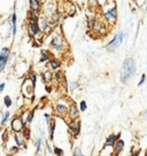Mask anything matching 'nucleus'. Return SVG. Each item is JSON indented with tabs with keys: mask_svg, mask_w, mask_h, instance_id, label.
<instances>
[{
	"mask_svg": "<svg viewBox=\"0 0 147 156\" xmlns=\"http://www.w3.org/2000/svg\"><path fill=\"white\" fill-rule=\"evenodd\" d=\"M29 8H30V12L38 14L41 9V3L39 0H29Z\"/></svg>",
	"mask_w": 147,
	"mask_h": 156,
	"instance_id": "6ab92c4d",
	"label": "nucleus"
},
{
	"mask_svg": "<svg viewBox=\"0 0 147 156\" xmlns=\"http://www.w3.org/2000/svg\"><path fill=\"white\" fill-rule=\"evenodd\" d=\"M78 109H79V111H82V113L86 111V109H88V103H86V101L82 100V101L79 102V107H78Z\"/></svg>",
	"mask_w": 147,
	"mask_h": 156,
	"instance_id": "2f4dec72",
	"label": "nucleus"
},
{
	"mask_svg": "<svg viewBox=\"0 0 147 156\" xmlns=\"http://www.w3.org/2000/svg\"><path fill=\"white\" fill-rule=\"evenodd\" d=\"M2 102H4V106H5L6 108H10V107L13 106V100H12V98L9 97V95H5Z\"/></svg>",
	"mask_w": 147,
	"mask_h": 156,
	"instance_id": "bb28decb",
	"label": "nucleus"
},
{
	"mask_svg": "<svg viewBox=\"0 0 147 156\" xmlns=\"http://www.w3.org/2000/svg\"><path fill=\"white\" fill-rule=\"evenodd\" d=\"M92 29H93L94 32H97L99 35H105L106 31H107L104 22H101V21H95L94 24H93V26H92Z\"/></svg>",
	"mask_w": 147,
	"mask_h": 156,
	"instance_id": "2eb2a0df",
	"label": "nucleus"
},
{
	"mask_svg": "<svg viewBox=\"0 0 147 156\" xmlns=\"http://www.w3.org/2000/svg\"><path fill=\"white\" fill-rule=\"evenodd\" d=\"M39 28L41 30L43 33H48L51 31V23L50 20H47L46 17H39Z\"/></svg>",
	"mask_w": 147,
	"mask_h": 156,
	"instance_id": "ddd939ff",
	"label": "nucleus"
},
{
	"mask_svg": "<svg viewBox=\"0 0 147 156\" xmlns=\"http://www.w3.org/2000/svg\"><path fill=\"white\" fill-rule=\"evenodd\" d=\"M82 154H83V153H82V149H80L79 147H77V148H75V149H74L73 156H80Z\"/></svg>",
	"mask_w": 147,
	"mask_h": 156,
	"instance_id": "f704fd0d",
	"label": "nucleus"
},
{
	"mask_svg": "<svg viewBox=\"0 0 147 156\" xmlns=\"http://www.w3.org/2000/svg\"><path fill=\"white\" fill-rule=\"evenodd\" d=\"M48 127V136H50V140L53 141L54 140V133H55V129H56V120L54 118H52L51 123L47 125Z\"/></svg>",
	"mask_w": 147,
	"mask_h": 156,
	"instance_id": "4be33fe9",
	"label": "nucleus"
},
{
	"mask_svg": "<svg viewBox=\"0 0 147 156\" xmlns=\"http://www.w3.org/2000/svg\"><path fill=\"white\" fill-rule=\"evenodd\" d=\"M143 117H144V118H147V109L143 113Z\"/></svg>",
	"mask_w": 147,
	"mask_h": 156,
	"instance_id": "37998d69",
	"label": "nucleus"
},
{
	"mask_svg": "<svg viewBox=\"0 0 147 156\" xmlns=\"http://www.w3.org/2000/svg\"><path fill=\"white\" fill-rule=\"evenodd\" d=\"M94 22H95V19H94L93 16H92V17H88V28H89V29H91L92 26H93Z\"/></svg>",
	"mask_w": 147,
	"mask_h": 156,
	"instance_id": "72a5a7b5",
	"label": "nucleus"
},
{
	"mask_svg": "<svg viewBox=\"0 0 147 156\" xmlns=\"http://www.w3.org/2000/svg\"><path fill=\"white\" fill-rule=\"evenodd\" d=\"M44 117H45V122H46V125H48L50 123H51V120H52V117L50 114H47V113H45L44 114Z\"/></svg>",
	"mask_w": 147,
	"mask_h": 156,
	"instance_id": "c9c22d12",
	"label": "nucleus"
},
{
	"mask_svg": "<svg viewBox=\"0 0 147 156\" xmlns=\"http://www.w3.org/2000/svg\"><path fill=\"white\" fill-rule=\"evenodd\" d=\"M140 155V152L139 150H137V152H132L131 154H130V156H139Z\"/></svg>",
	"mask_w": 147,
	"mask_h": 156,
	"instance_id": "79ce46f5",
	"label": "nucleus"
},
{
	"mask_svg": "<svg viewBox=\"0 0 147 156\" xmlns=\"http://www.w3.org/2000/svg\"><path fill=\"white\" fill-rule=\"evenodd\" d=\"M54 113L55 115L59 117L67 116V114H68V104H66V103H63L61 101L56 102L54 106Z\"/></svg>",
	"mask_w": 147,
	"mask_h": 156,
	"instance_id": "9d476101",
	"label": "nucleus"
},
{
	"mask_svg": "<svg viewBox=\"0 0 147 156\" xmlns=\"http://www.w3.org/2000/svg\"><path fill=\"white\" fill-rule=\"evenodd\" d=\"M80 156H85V155H84V154H82V155H80Z\"/></svg>",
	"mask_w": 147,
	"mask_h": 156,
	"instance_id": "a18cd8bd",
	"label": "nucleus"
},
{
	"mask_svg": "<svg viewBox=\"0 0 147 156\" xmlns=\"http://www.w3.org/2000/svg\"><path fill=\"white\" fill-rule=\"evenodd\" d=\"M0 126H1V124H0Z\"/></svg>",
	"mask_w": 147,
	"mask_h": 156,
	"instance_id": "49530a36",
	"label": "nucleus"
},
{
	"mask_svg": "<svg viewBox=\"0 0 147 156\" xmlns=\"http://www.w3.org/2000/svg\"><path fill=\"white\" fill-rule=\"evenodd\" d=\"M28 22H39V15L37 13L30 12L28 15Z\"/></svg>",
	"mask_w": 147,
	"mask_h": 156,
	"instance_id": "cd10ccee",
	"label": "nucleus"
},
{
	"mask_svg": "<svg viewBox=\"0 0 147 156\" xmlns=\"http://www.w3.org/2000/svg\"><path fill=\"white\" fill-rule=\"evenodd\" d=\"M35 109H32V110H29L28 111V114H27V116L24 117V123H25V125L27 126H29V125H31L32 124V122H34V118H35Z\"/></svg>",
	"mask_w": 147,
	"mask_h": 156,
	"instance_id": "5701e85b",
	"label": "nucleus"
},
{
	"mask_svg": "<svg viewBox=\"0 0 147 156\" xmlns=\"http://www.w3.org/2000/svg\"><path fill=\"white\" fill-rule=\"evenodd\" d=\"M10 56V48L8 46H4L0 49V74L5 72L8 65V61Z\"/></svg>",
	"mask_w": 147,
	"mask_h": 156,
	"instance_id": "20e7f679",
	"label": "nucleus"
},
{
	"mask_svg": "<svg viewBox=\"0 0 147 156\" xmlns=\"http://www.w3.org/2000/svg\"><path fill=\"white\" fill-rule=\"evenodd\" d=\"M104 15H105V20L108 23H115L116 19H117V7L116 5H113V7H109L108 9L104 10Z\"/></svg>",
	"mask_w": 147,
	"mask_h": 156,
	"instance_id": "6e6552de",
	"label": "nucleus"
},
{
	"mask_svg": "<svg viewBox=\"0 0 147 156\" xmlns=\"http://www.w3.org/2000/svg\"><path fill=\"white\" fill-rule=\"evenodd\" d=\"M22 134L24 136V138L27 139V141L31 138V131H30V127L29 126H25L24 129H23V131H22Z\"/></svg>",
	"mask_w": 147,
	"mask_h": 156,
	"instance_id": "c756f323",
	"label": "nucleus"
},
{
	"mask_svg": "<svg viewBox=\"0 0 147 156\" xmlns=\"http://www.w3.org/2000/svg\"><path fill=\"white\" fill-rule=\"evenodd\" d=\"M68 127H69V132L73 136H78L80 133V130H82V126H80V122L78 119H75V120H70L68 123Z\"/></svg>",
	"mask_w": 147,
	"mask_h": 156,
	"instance_id": "1a4fd4ad",
	"label": "nucleus"
},
{
	"mask_svg": "<svg viewBox=\"0 0 147 156\" xmlns=\"http://www.w3.org/2000/svg\"><path fill=\"white\" fill-rule=\"evenodd\" d=\"M46 148H47V150H48L50 154H53V148H52V146L48 142H46Z\"/></svg>",
	"mask_w": 147,
	"mask_h": 156,
	"instance_id": "58836bf2",
	"label": "nucleus"
},
{
	"mask_svg": "<svg viewBox=\"0 0 147 156\" xmlns=\"http://www.w3.org/2000/svg\"><path fill=\"white\" fill-rule=\"evenodd\" d=\"M25 126L27 125H25V123H24L21 115H15L10 119L9 127H10V131H13V132H22Z\"/></svg>",
	"mask_w": 147,
	"mask_h": 156,
	"instance_id": "423d86ee",
	"label": "nucleus"
},
{
	"mask_svg": "<svg viewBox=\"0 0 147 156\" xmlns=\"http://www.w3.org/2000/svg\"><path fill=\"white\" fill-rule=\"evenodd\" d=\"M53 154H54L55 156H63L64 155V152H63L62 148H60V147H57V146H54V147H53Z\"/></svg>",
	"mask_w": 147,
	"mask_h": 156,
	"instance_id": "7c9ffc66",
	"label": "nucleus"
},
{
	"mask_svg": "<svg viewBox=\"0 0 147 156\" xmlns=\"http://www.w3.org/2000/svg\"><path fill=\"white\" fill-rule=\"evenodd\" d=\"M118 139H121V133H116V134L115 133H111V134H109V136H107L104 147H113Z\"/></svg>",
	"mask_w": 147,
	"mask_h": 156,
	"instance_id": "4468645a",
	"label": "nucleus"
},
{
	"mask_svg": "<svg viewBox=\"0 0 147 156\" xmlns=\"http://www.w3.org/2000/svg\"><path fill=\"white\" fill-rule=\"evenodd\" d=\"M61 65H62L61 61L56 58H52L48 61V67H50V70H52V71L59 70V69L61 68Z\"/></svg>",
	"mask_w": 147,
	"mask_h": 156,
	"instance_id": "aec40b11",
	"label": "nucleus"
},
{
	"mask_svg": "<svg viewBox=\"0 0 147 156\" xmlns=\"http://www.w3.org/2000/svg\"><path fill=\"white\" fill-rule=\"evenodd\" d=\"M146 10H147V0H146Z\"/></svg>",
	"mask_w": 147,
	"mask_h": 156,
	"instance_id": "c03bdc74",
	"label": "nucleus"
},
{
	"mask_svg": "<svg viewBox=\"0 0 147 156\" xmlns=\"http://www.w3.org/2000/svg\"><path fill=\"white\" fill-rule=\"evenodd\" d=\"M6 88V83L5 81H2V83H0V94L4 92V90Z\"/></svg>",
	"mask_w": 147,
	"mask_h": 156,
	"instance_id": "ea45409f",
	"label": "nucleus"
},
{
	"mask_svg": "<svg viewBox=\"0 0 147 156\" xmlns=\"http://www.w3.org/2000/svg\"><path fill=\"white\" fill-rule=\"evenodd\" d=\"M9 22H10V25H12V36L15 37L16 36V32H18V15H16L15 10L12 13Z\"/></svg>",
	"mask_w": 147,
	"mask_h": 156,
	"instance_id": "dca6fc26",
	"label": "nucleus"
},
{
	"mask_svg": "<svg viewBox=\"0 0 147 156\" xmlns=\"http://www.w3.org/2000/svg\"><path fill=\"white\" fill-rule=\"evenodd\" d=\"M18 153H20V148H18V146L13 145V146L9 148V154H10V155H18Z\"/></svg>",
	"mask_w": 147,
	"mask_h": 156,
	"instance_id": "473e14b6",
	"label": "nucleus"
},
{
	"mask_svg": "<svg viewBox=\"0 0 147 156\" xmlns=\"http://www.w3.org/2000/svg\"><path fill=\"white\" fill-rule=\"evenodd\" d=\"M50 46L55 53H62L66 48V41H64V39L61 35L53 33L51 41H50Z\"/></svg>",
	"mask_w": 147,
	"mask_h": 156,
	"instance_id": "f03ea898",
	"label": "nucleus"
},
{
	"mask_svg": "<svg viewBox=\"0 0 147 156\" xmlns=\"http://www.w3.org/2000/svg\"><path fill=\"white\" fill-rule=\"evenodd\" d=\"M35 146H36V154H39L41 152V149H43V146H44V138H41V136L37 138Z\"/></svg>",
	"mask_w": 147,
	"mask_h": 156,
	"instance_id": "b1692460",
	"label": "nucleus"
},
{
	"mask_svg": "<svg viewBox=\"0 0 147 156\" xmlns=\"http://www.w3.org/2000/svg\"><path fill=\"white\" fill-rule=\"evenodd\" d=\"M79 109L78 107L75 104V103H70L68 106V116L70 118V120H75V119H78L79 118Z\"/></svg>",
	"mask_w": 147,
	"mask_h": 156,
	"instance_id": "f8f14e48",
	"label": "nucleus"
},
{
	"mask_svg": "<svg viewBox=\"0 0 147 156\" xmlns=\"http://www.w3.org/2000/svg\"><path fill=\"white\" fill-rule=\"evenodd\" d=\"M27 30H28V33L30 37H32L34 39H40L43 32L39 28V23L38 22H28V25H27Z\"/></svg>",
	"mask_w": 147,
	"mask_h": 156,
	"instance_id": "0eeeda50",
	"label": "nucleus"
},
{
	"mask_svg": "<svg viewBox=\"0 0 147 156\" xmlns=\"http://www.w3.org/2000/svg\"><path fill=\"white\" fill-rule=\"evenodd\" d=\"M124 38H125V32L124 31H120L116 33V36L110 40L109 42L107 44L106 48L108 52H115L124 41Z\"/></svg>",
	"mask_w": 147,
	"mask_h": 156,
	"instance_id": "7ed1b4c3",
	"label": "nucleus"
},
{
	"mask_svg": "<svg viewBox=\"0 0 147 156\" xmlns=\"http://www.w3.org/2000/svg\"><path fill=\"white\" fill-rule=\"evenodd\" d=\"M41 78H43V81L45 83V85L47 84H51L53 81V71L50 70V69H46L41 72Z\"/></svg>",
	"mask_w": 147,
	"mask_h": 156,
	"instance_id": "a211bd4d",
	"label": "nucleus"
},
{
	"mask_svg": "<svg viewBox=\"0 0 147 156\" xmlns=\"http://www.w3.org/2000/svg\"><path fill=\"white\" fill-rule=\"evenodd\" d=\"M124 146H125V142H124V140H122V139H118L116 142H115V145L111 147L113 148V154H115V155L117 156L123 149H124Z\"/></svg>",
	"mask_w": 147,
	"mask_h": 156,
	"instance_id": "f3484780",
	"label": "nucleus"
},
{
	"mask_svg": "<svg viewBox=\"0 0 147 156\" xmlns=\"http://www.w3.org/2000/svg\"><path fill=\"white\" fill-rule=\"evenodd\" d=\"M53 58L51 52L47 51V49H43L40 52V58H39V63H45V62H48L51 58Z\"/></svg>",
	"mask_w": 147,
	"mask_h": 156,
	"instance_id": "412c9836",
	"label": "nucleus"
},
{
	"mask_svg": "<svg viewBox=\"0 0 147 156\" xmlns=\"http://www.w3.org/2000/svg\"><path fill=\"white\" fill-rule=\"evenodd\" d=\"M9 119H10V113H9L8 110H6V111L2 114L1 119H0V124H1V126H5Z\"/></svg>",
	"mask_w": 147,
	"mask_h": 156,
	"instance_id": "393cba45",
	"label": "nucleus"
},
{
	"mask_svg": "<svg viewBox=\"0 0 147 156\" xmlns=\"http://www.w3.org/2000/svg\"><path fill=\"white\" fill-rule=\"evenodd\" d=\"M136 74V62L134 60L131 58H125L123 64H122V69H121V76L120 79L123 84H127L131 78L134 76Z\"/></svg>",
	"mask_w": 147,
	"mask_h": 156,
	"instance_id": "f257e3e1",
	"label": "nucleus"
},
{
	"mask_svg": "<svg viewBox=\"0 0 147 156\" xmlns=\"http://www.w3.org/2000/svg\"><path fill=\"white\" fill-rule=\"evenodd\" d=\"M13 138H14L15 146H18L20 149H21V148H25V147H27V139H25L24 136L22 134V132H14Z\"/></svg>",
	"mask_w": 147,
	"mask_h": 156,
	"instance_id": "9b49d317",
	"label": "nucleus"
},
{
	"mask_svg": "<svg viewBox=\"0 0 147 156\" xmlns=\"http://www.w3.org/2000/svg\"><path fill=\"white\" fill-rule=\"evenodd\" d=\"M63 78H64V75L61 71H59V70H56L54 74H53V80H55V83H57V84L62 83Z\"/></svg>",
	"mask_w": 147,
	"mask_h": 156,
	"instance_id": "a878e982",
	"label": "nucleus"
},
{
	"mask_svg": "<svg viewBox=\"0 0 147 156\" xmlns=\"http://www.w3.org/2000/svg\"><path fill=\"white\" fill-rule=\"evenodd\" d=\"M77 87H78V83H77V81H71L69 90H70V91H74V90H76Z\"/></svg>",
	"mask_w": 147,
	"mask_h": 156,
	"instance_id": "e433bc0d",
	"label": "nucleus"
},
{
	"mask_svg": "<svg viewBox=\"0 0 147 156\" xmlns=\"http://www.w3.org/2000/svg\"><path fill=\"white\" fill-rule=\"evenodd\" d=\"M45 88H46V92H47V93H51V92H52V86H50V84L45 85Z\"/></svg>",
	"mask_w": 147,
	"mask_h": 156,
	"instance_id": "a19ab883",
	"label": "nucleus"
},
{
	"mask_svg": "<svg viewBox=\"0 0 147 156\" xmlns=\"http://www.w3.org/2000/svg\"><path fill=\"white\" fill-rule=\"evenodd\" d=\"M22 94L23 97L27 98V99H34V95H35V87L32 85V83L30 81L29 78H25L22 83Z\"/></svg>",
	"mask_w": 147,
	"mask_h": 156,
	"instance_id": "39448f33",
	"label": "nucleus"
},
{
	"mask_svg": "<svg viewBox=\"0 0 147 156\" xmlns=\"http://www.w3.org/2000/svg\"><path fill=\"white\" fill-rule=\"evenodd\" d=\"M145 81H146V75H145V74H143V75H141V77H140L139 83H138V86H141V85H143Z\"/></svg>",
	"mask_w": 147,
	"mask_h": 156,
	"instance_id": "4c0bfd02",
	"label": "nucleus"
},
{
	"mask_svg": "<svg viewBox=\"0 0 147 156\" xmlns=\"http://www.w3.org/2000/svg\"><path fill=\"white\" fill-rule=\"evenodd\" d=\"M29 79H30V81L32 83V85H34V87L36 88V85H37V79H38V75H37L35 71H31L30 74H29Z\"/></svg>",
	"mask_w": 147,
	"mask_h": 156,
	"instance_id": "c85d7f7f",
	"label": "nucleus"
}]
</instances>
